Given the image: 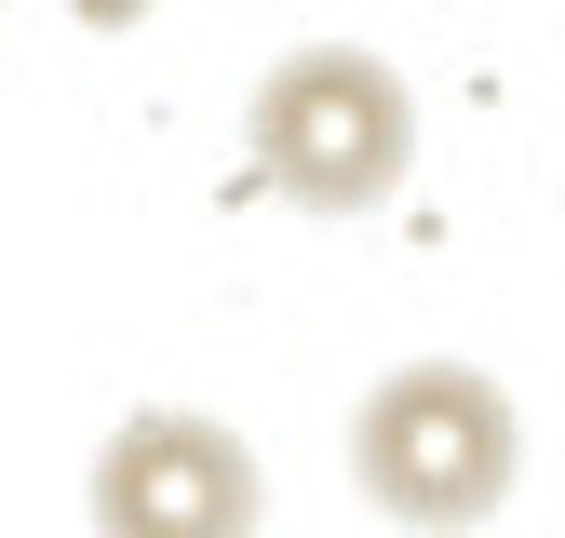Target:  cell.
Returning a JSON list of instances; mask_svg holds the SVG:
<instances>
[{
    "label": "cell",
    "instance_id": "7a4b0ae2",
    "mask_svg": "<svg viewBox=\"0 0 565 538\" xmlns=\"http://www.w3.org/2000/svg\"><path fill=\"white\" fill-rule=\"evenodd\" d=\"M243 149L297 216H377L417 175V82L364 41H297L243 95Z\"/></svg>",
    "mask_w": 565,
    "mask_h": 538
},
{
    "label": "cell",
    "instance_id": "6da1fadb",
    "mask_svg": "<svg viewBox=\"0 0 565 538\" xmlns=\"http://www.w3.org/2000/svg\"><path fill=\"white\" fill-rule=\"evenodd\" d=\"M350 485H364V512L404 525V538H471L484 512L525 485L512 390L484 377V364H445V351L391 364L364 404H350Z\"/></svg>",
    "mask_w": 565,
    "mask_h": 538
},
{
    "label": "cell",
    "instance_id": "3957f363",
    "mask_svg": "<svg viewBox=\"0 0 565 538\" xmlns=\"http://www.w3.org/2000/svg\"><path fill=\"white\" fill-rule=\"evenodd\" d=\"M269 525V471L230 418L149 404L95 444V538H256Z\"/></svg>",
    "mask_w": 565,
    "mask_h": 538
},
{
    "label": "cell",
    "instance_id": "277c9868",
    "mask_svg": "<svg viewBox=\"0 0 565 538\" xmlns=\"http://www.w3.org/2000/svg\"><path fill=\"white\" fill-rule=\"evenodd\" d=\"M82 14H95V28H135V14H149V0H82Z\"/></svg>",
    "mask_w": 565,
    "mask_h": 538
}]
</instances>
